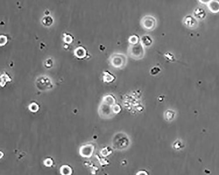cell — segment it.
<instances>
[{
	"label": "cell",
	"mask_w": 219,
	"mask_h": 175,
	"mask_svg": "<svg viewBox=\"0 0 219 175\" xmlns=\"http://www.w3.org/2000/svg\"><path fill=\"white\" fill-rule=\"evenodd\" d=\"M109 61L114 68L122 69L127 65L128 59L127 56L123 53H113L110 57Z\"/></svg>",
	"instance_id": "obj_1"
},
{
	"label": "cell",
	"mask_w": 219,
	"mask_h": 175,
	"mask_svg": "<svg viewBox=\"0 0 219 175\" xmlns=\"http://www.w3.org/2000/svg\"><path fill=\"white\" fill-rule=\"evenodd\" d=\"M129 56L135 60H140L144 57L145 54V48L141 42L135 45H131L128 49Z\"/></svg>",
	"instance_id": "obj_2"
},
{
	"label": "cell",
	"mask_w": 219,
	"mask_h": 175,
	"mask_svg": "<svg viewBox=\"0 0 219 175\" xmlns=\"http://www.w3.org/2000/svg\"><path fill=\"white\" fill-rule=\"evenodd\" d=\"M141 26L146 31H151L156 28L157 21L153 16L146 15L144 16L140 21Z\"/></svg>",
	"instance_id": "obj_3"
},
{
	"label": "cell",
	"mask_w": 219,
	"mask_h": 175,
	"mask_svg": "<svg viewBox=\"0 0 219 175\" xmlns=\"http://www.w3.org/2000/svg\"><path fill=\"white\" fill-rule=\"evenodd\" d=\"M120 134H117V136H115L113 140V147L117 149H122L128 147L129 144V140L127 136H125L124 134H121V136Z\"/></svg>",
	"instance_id": "obj_4"
},
{
	"label": "cell",
	"mask_w": 219,
	"mask_h": 175,
	"mask_svg": "<svg viewBox=\"0 0 219 175\" xmlns=\"http://www.w3.org/2000/svg\"><path fill=\"white\" fill-rule=\"evenodd\" d=\"M94 151V147L91 145H86L81 147L80 149V155L83 157H90Z\"/></svg>",
	"instance_id": "obj_5"
},
{
	"label": "cell",
	"mask_w": 219,
	"mask_h": 175,
	"mask_svg": "<svg viewBox=\"0 0 219 175\" xmlns=\"http://www.w3.org/2000/svg\"><path fill=\"white\" fill-rule=\"evenodd\" d=\"M140 42L144 47H148L151 46L153 43V40L149 35H144L141 37Z\"/></svg>",
	"instance_id": "obj_6"
},
{
	"label": "cell",
	"mask_w": 219,
	"mask_h": 175,
	"mask_svg": "<svg viewBox=\"0 0 219 175\" xmlns=\"http://www.w3.org/2000/svg\"><path fill=\"white\" fill-rule=\"evenodd\" d=\"M208 7L213 12L219 11V0H212L208 4Z\"/></svg>",
	"instance_id": "obj_7"
},
{
	"label": "cell",
	"mask_w": 219,
	"mask_h": 175,
	"mask_svg": "<svg viewBox=\"0 0 219 175\" xmlns=\"http://www.w3.org/2000/svg\"><path fill=\"white\" fill-rule=\"evenodd\" d=\"M103 80L106 82H111L114 80V76L108 70L104 72Z\"/></svg>",
	"instance_id": "obj_8"
},
{
	"label": "cell",
	"mask_w": 219,
	"mask_h": 175,
	"mask_svg": "<svg viewBox=\"0 0 219 175\" xmlns=\"http://www.w3.org/2000/svg\"><path fill=\"white\" fill-rule=\"evenodd\" d=\"M139 37L136 35H133L129 37L128 41L131 45H135L140 42Z\"/></svg>",
	"instance_id": "obj_9"
},
{
	"label": "cell",
	"mask_w": 219,
	"mask_h": 175,
	"mask_svg": "<svg viewBox=\"0 0 219 175\" xmlns=\"http://www.w3.org/2000/svg\"><path fill=\"white\" fill-rule=\"evenodd\" d=\"M65 171V174H71L72 173V169L68 166H63L61 168V172L62 174H63Z\"/></svg>",
	"instance_id": "obj_10"
},
{
	"label": "cell",
	"mask_w": 219,
	"mask_h": 175,
	"mask_svg": "<svg viewBox=\"0 0 219 175\" xmlns=\"http://www.w3.org/2000/svg\"><path fill=\"white\" fill-rule=\"evenodd\" d=\"M160 72V68L158 67H154L151 69L150 74L152 75H156V74L159 73Z\"/></svg>",
	"instance_id": "obj_11"
},
{
	"label": "cell",
	"mask_w": 219,
	"mask_h": 175,
	"mask_svg": "<svg viewBox=\"0 0 219 175\" xmlns=\"http://www.w3.org/2000/svg\"><path fill=\"white\" fill-rule=\"evenodd\" d=\"M29 107H30V110L32 112L33 111L34 108L35 113L37 111L38 109H39V107H38V105H37V104L36 103H32V104H31L30 105Z\"/></svg>",
	"instance_id": "obj_12"
},
{
	"label": "cell",
	"mask_w": 219,
	"mask_h": 175,
	"mask_svg": "<svg viewBox=\"0 0 219 175\" xmlns=\"http://www.w3.org/2000/svg\"><path fill=\"white\" fill-rule=\"evenodd\" d=\"M47 160L48 163H45L46 166H51L52 164V161L50 159H48Z\"/></svg>",
	"instance_id": "obj_13"
},
{
	"label": "cell",
	"mask_w": 219,
	"mask_h": 175,
	"mask_svg": "<svg viewBox=\"0 0 219 175\" xmlns=\"http://www.w3.org/2000/svg\"><path fill=\"white\" fill-rule=\"evenodd\" d=\"M199 2L203 3V4H207V3L209 4L212 0H199Z\"/></svg>",
	"instance_id": "obj_14"
}]
</instances>
